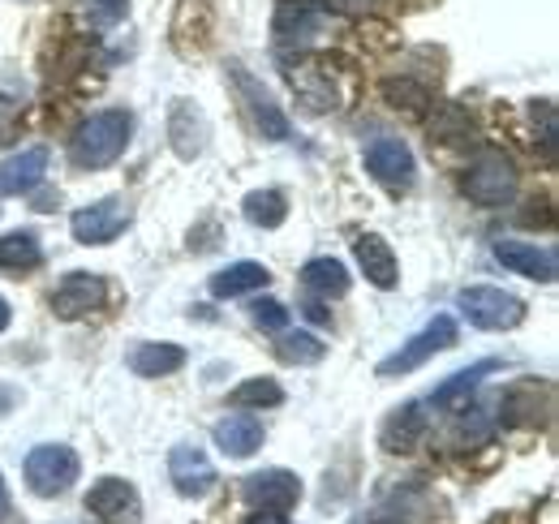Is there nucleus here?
Here are the masks:
<instances>
[{
	"mask_svg": "<svg viewBox=\"0 0 559 524\" xmlns=\"http://www.w3.org/2000/svg\"><path fill=\"white\" fill-rule=\"evenodd\" d=\"M13 508H9V490H4V477H0V521H9Z\"/></svg>",
	"mask_w": 559,
	"mask_h": 524,
	"instance_id": "72a5a7b5",
	"label": "nucleus"
},
{
	"mask_svg": "<svg viewBox=\"0 0 559 524\" xmlns=\"http://www.w3.org/2000/svg\"><path fill=\"white\" fill-rule=\"evenodd\" d=\"M452 344H456V319L435 314V319H430V323H426L409 344H401L392 357H383V361H379V379L409 374V370H418L421 361H430L435 353H443V348H452Z\"/></svg>",
	"mask_w": 559,
	"mask_h": 524,
	"instance_id": "20e7f679",
	"label": "nucleus"
},
{
	"mask_svg": "<svg viewBox=\"0 0 559 524\" xmlns=\"http://www.w3.org/2000/svg\"><path fill=\"white\" fill-rule=\"evenodd\" d=\"M168 477H173L177 495L199 499V495H207L211 486H215V464L203 456V448H194V443H177L173 456H168Z\"/></svg>",
	"mask_w": 559,
	"mask_h": 524,
	"instance_id": "ddd939ff",
	"label": "nucleus"
},
{
	"mask_svg": "<svg viewBox=\"0 0 559 524\" xmlns=\"http://www.w3.org/2000/svg\"><path fill=\"white\" fill-rule=\"evenodd\" d=\"M13 130H17V104L9 95H0V146L13 142Z\"/></svg>",
	"mask_w": 559,
	"mask_h": 524,
	"instance_id": "c756f323",
	"label": "nucleus"
},
{
	"mask_svg": "<svg viewBox=\"0 0 559 524\" xmlns=\"http://www.w3.org/2000/svg\"><path fill=\"white\" fill-rule=\"evenodd\" d=\"M495 262H503L512 275L538 279V284H556L559 259L551 246H534V241H495Z\"/></svg>",
	"mask_w": 559,
	"mask_h": 524,
	"instance_id": "9b49d317",
	"label": "nucleus"
},
{
	"mask_svg": "<svg viewBox=\"0 0 559 524\" xmlns=\"http://www.w3.org/2000/svg\"><path fill=\"white\" fill-rule=\"evenodd\" d=\"M461 314L483 331H512L525 323V301L503 293V288H490V284H474V288H461L456 297Z\"/></svg>",
	"mask_w": 559,
	"mask_h": 524,
	"instance_id": "f03ea898",
	"label": "nucleus"
},
{
	"mask_svg": "<svg viewBox=\"0 0 559 524\" xmlns=\"http://www.w3.org/2000/svg\"><path fill=\"white\" fill-rule=\"evenodd\" d=\"M301 284H306V293L332 301V297H345L349 293V271H345L341 259H314L301 266Z\"/></svg>",
	"mask_w": 559,
	"mask_h": 524,
	"instance_id": "4be33fe9",
	"label": "nucleus"
},
{
	"mask_svg": "<svg viewBox=\"0 0 559 524\" xmlns=\"http://www.w3.org/2000/svg\"><path fill=\"white\" fill-rule=\"evenodd\" d=\"M207 117L190 104V99H177L173 104V117H168V138H173V151L181 159H199L207 151Z\"/></svg>",
	"mask_w": 559,
	"mask_h": 524,
	"instance_id": "2eb2a0df",
	"label": "nucleus"
},
{
	"mask_svg": "<svg viewBox=\"0 0 559 524\" xmlns=\"http://www.w3.org/2000/svg\"><path fill=\"white\" fill-rule=\"evenodd\" d=\"M228 404L233 408H276V404H284V392H280L276 379H250V383L233 388Z\"/></svg>",
	"mask_w": 559,
	"mask_h": 524,
	"instance_id": "bb28decb",
	"label": "nucleus"
},
{
	"mask_svg": "<svg viewBox=\"0 0 559 524\" xmlns=\"http://www.w3.org/2000/svg\"><path fill=\"white\" fill-rule=\"evenodd\" d=\"M44 262V246L35 233H4L0 237V271L9 275H26Z\"/></svg>",
	"mask_w": 559,
	"mask_h": 524,
	"instance_id": "5701e85b",
	"label": "nucleus"
},
{
	"mask_svg": "<svg viewBox=\"0 0 559 524\" xmlns=\"http://www.w3.org/2000/svg\"><path fill=\"white\" fill-rule=\"evenodd\" d=\"M241 206H246V219L254 228H280L288 219V202L280 190H254V194H246Z\"/></svg>",
	"mask_w": 559,
	"mask_h": 524,
	"instance_id": "393cba45",
	"label": "nucleus"
},
{
	"mask_svg": "<svg viewBox=\"0 0 559 524\" xmlns=\"http://www.w3.org/2000/svg\"><path fill=\"white\" fill-rule=\"evenodd\" d=\"M276 353L280 361H288V366H314V361H323L328 344L319 335H310V331H288V335H280Z\"/></svg>",
	"mask_w": 559,
	"mask_h": 524,
	"instance_id": "a878e982",
	"label": "nucleus"
},
{
	"mask_svg": "<svg viewBox=\"0 0 559 524\" xmlns=\"http://www.w3.org/2000/svg\"><path fill=\"white\" fill-rule=\"evenodd\" d=\"M211 439H215V448H219L224 456L246 460L263 448V421L250 417V413H228L224 421H215Z\"/></svg>",
	"mask_w": 559,
	"mask_h": 524,
	"instance_id": "4468645a",
	"label": "nucleus"
},
{
	"mask_svg": "<svg viewBox=\"0 0 559 524\" xmlns=\"http://www.w3.org/2000/svg\"><path fill=\"white\" fill-rule=\"evenodd\" d=\"M246 524H284V516H280V512H267V516H263V512H254Z\"/></svg>",
	"mask_w": 559,
	"mask_h": 524,
	"instance_id": "473e14b6",
	"label": "nucleus"
},
{
	"mask_svg": "<svg viewBox=\"0 0 559 524\" xmlns=\"http://www.w3.org/2000/svg\"><path fill=\"white\" fill-rule=\"evenodd\" d=\"M241 495L254 512H293L301 499V481L288 468H263L241 481Z\"/></svg>",
	"mask_w": 559,
	"mask_h": 524,
	"instance_id": "9d476101",
	"label": "nucleus"
},
{
	"mask_svg": "<svg viewBox=\"0 0 559 524\" xmlns=\"http://www.w3.org/2000/svg\"><path fill=\"white\" fill-rule=\"evenodd\" d=\"M9 323H13V310H9V301H4V297H0V331L9 327Z\"/></svg>",
	"mask_w": 559,
	"mask_h": 524,
	"instance_id": "f704fd0d",
	"label": "nucleus"
},
{
	"mask_svg": "<svg viewBox=\"0 0 559 524\" xmlns=\"http://www.w3.org/2000/svg\"><path fill=\"white\" fill-rule=\"evenodd\" d=\"M353 254H357V266L366 271V279H370L374 288H396L401 266H396L392 246H388L379 233H361V237L353 241Z\"/></svg>",
	"mask_w": 559,
	"mask_h": 524,
	"instance_id": "f3484780",
	"label": "nucleus"
},
{
	"mask_svg": "<svg viewBox=\"0 0 559 524\" xmlns=\"http://www.w3.org/2000/svg\"><path fill=\"white\" fill-rule=\"evenodd\" d=\"M130 219H134V211H130L126 198H99V202L73 211V241H82V246H112L130 228Z\"/></svg>",
	"mask_w": 559,
	"mask_h": 524,
	"instance_id": "39448f33",
	"label": "nucleus"
},
{
	"mask_svg": "<svg viewBox=\"0 0 559 524\" xmlns=\"http://www.w3.org/2000/svg\"><path fill=\"white\" fill-rule=\"evenodd\" d=\"M228 78H233V86H237V95H241V104H246L254 130L263 133L267 142H284V138H288V117L280 112L272 91H267L250 69H241V66H228Z\"/></svg>",
	"mask_w": 559,
	"mask_h": 524,
	"instance_id": "0eeeda50",
	"label": "nucleus"
},
{
	"mask_svg": "<svg viewBox=\"0 0 559 524\" xmlns=\"http://www.w3.org/2000/svg\"><path fill=\"white\" fill-rule=\"evenodd\" d=\"M99 4V13L108 17V22H117V17H126V9H130V0H95Z\"/></svg>",
	"mask_w": 559,
	"mask_h": 524,
	"instance_id": "7c9ffc66",
	"label": "nucleus"
},
{
	"mask_svg": "<svg viewBox=\"0 0 559 524\" xmlns=\"http://www.w3.org/2000/svg\"><path fill=\"white\" fill-rule=\"evenodd\" d=\"M130 133H134V121H130V112H121V108H104V112L86 117L70 142L73 168H86V172L112 168V164L126 155Z\"/></svg>",
	"mask_w": 559,
	"mask_h": 524,
	"instance_id": "f257e3e1",
	"label": "nucleus"
},
{
	"mask_svg": "<svg viewBox=\"0 0 559 524\" xmlns=\"http://www.w3.org/2000/svg\"><path fill=\"white\" fill-rule=\"evenodd\" d=\"M465 194H469V202H478V206H503V202H512L516 198V168H512V159L499 155V151L478 155V164L465 172Z\"/></svg>",
	"mask_w": 559,
	"mask_h": 524,
	"instance_id": "423d86ee",
	"label": "nucleus"
},
{
	"mask_svg": "<svg viewBox=\"0 0 559 524\" xmlns=\"http://www.w3.org/2000/svg\"><path fill=\"white\" fill-rule=\"evenodd\" d=\"M332 13L314 0H297V4H284L276 13V44L288 48V44H306L310 35H319V26H328Z\"/></svg>",
	"mask_w": 559,
	"mask_h": 524,
	"instance_id": "dca6fc26",
	"label": "nucleus"
},
{
	"mask_svg": "<svg viewBox=\"0 0 559 524\" xmlns=\"http://www.w3.org/2000/svg\"><path fill=\"white\" fill-rule=\"evenodd\" d=\"M181 366H186V348L181 344H139L130 353V370L139 379H164V374H173Z\"/></svg>",
	"mask_w": 559,
	"mask_h": 524,
	"instance_id": "412c9836",
	"label": "nucleus"
},
{
	"mask_svg": "<svg viewBox=\"0 0 559 524\" xmlns=\"http://www.w3.org/2000/svg\"><path fill=\"white\" fill-rule=\"evenodd\" d=\"M250 319H254L263 331H284V327H288V310H284L280 301H272V297L254 301V306H250Z\"/></svg>",
	"mask_w": 559,
	"mask_h": 524,
	"instance_id": "cd10ccee",
	"label": "nucleus"
},
{
	"mask_svg": "<svg viewBox=\"0 0 559 524\" xmlns=\"http://www.w3.org/2000/svg\"><path fill=\"white\" fill-rule=\"evenodd\" d=\"M306 319H310V323H328L332 314H328V310H323L319 301H310V306H306Z\"/></svg>",
	"mask_w": 559,
	"mask_h": 524,
	"instance_id": "2f4dec72",
	"label": "nucleus"
},
{
	"mask_svg": "<svg viewBox=\"0 0 559 524\" xmlns=\"http://www.w3.org/2000/svg\"><path fill=\"white\" fill-rule=\"evenodd\" d=\"M366 172L379 181V186H388V190H409L414 186V151L401 142V138H392V133H379L370 146H366Z\"/></svg>",
	"mask_w": 559,
	"mask_h": 524,
	"instance_id": "6e6552de",
	"label": "nucleus"
},
{
	"mask_svg": "<svg viewBox=\"0 0 559 524\" xmlns=\"http://www.w3.org/2000/svg\"><path fill=\"white\" fill-rule=\"evenodd\" d=\"M104 297H108V288H104V279H99V275L73 271V275H66V279L57 284V293H52V314H57V319H82V314H95V310L104 306Z\"/></svg>",
	"mask_w": 559,
	"mask_h": 524,
	"instance_id": "f8f14e48",
	"label": "nucleus"
},
{
	"mask_svg": "<svg viewBox=\"0 0 559 524\" xmlns=\"http://www.w3.org/2000/svg\"><path fill=\"white\" fill-rule=\"evenodd\" d=\"M48 172V146H26L0 164V194H31Z\"/></svg>",
	"mask_w": 559,
	"mask_h": 524,
	"instance_id": "a211bd4d",
	"label": "nucleus"
},
{
	"mask_svg": "<svg viewBox=\"0 0 559 524\" xmlns=\"http://www.w3.org/2000/svg\"><path fill=\"white\" fill-rule=\"evenodd\" d=\"M78 473H82L78 452L66 448V443H39V448L26 456V486H31L39 499L66 495L73 481H78Z\"/></svg>",
	"mask_w": 559,
	"mask_h": 524,
	"instance_id": "7ed1b4c3",
	"label": "nucleus"
},
{
	"mask_svg": "<svg viewBox=\"0 0 559 524\" xmlns=\"http://www.w3.org/2000/svg\"><path fill=\"white\" fill-rule=\"evenodd\" d=\"M383 95L392 99V108H396L401 99H414V112H418L421 104H430V99H426V91L414 86V82H388V86H383Z\"/></svg>",
	"mask_w": 559,
	"mask_h": 524,
	"instance_id": "c85d7f7f",
	"label": "nucleus"
},
{
	"mask_svg": "<svg viewBox=\"0 0 559 524\" xmlns=\"http://www.w3.org/2000/svg\"><path fill=\"white\" fill-rule=\"evenodd\" d=\"M86 512L104 524H142V499L126 477H99L86 490Z\"/></svg>",
	"mask_w": 559,
	"mask_h": 524,
	"instance_id": "1a4fd4ad",
	"label": "nucleus"
},
{
	"mask_svg": "<svg viewBox=\"0 0 559 524\" xmlns=\"http://www.w3.org/2000/svg\"><path fill=\"white\" fill-rule=\"evenodd\" d=\"M267 284H272V271L263 262H233L211 275V297H241V293H254Z\"/></svg>",
	"mask_w": 559,
	"mask_h": 524,
	"instance_id": "aec40b11",
	"label": "nucleus"
},
{
	"mask_svg": "<svg viewBox=\"0 0 559 524\" xmlns=\"http://www.w3.org/2000/svg\"><path fill=\"white\" fill-rule=\"evenodd\" d=\"M426 413H421V404H405V408H396L392 417H388V426H383V452H414L421 439H426Z\"/></svg>",
	"mask_w": 559,
	"mask_h": 524,
	"instance_id": "6ab92c4d",
	"label": "nucleus"
},
{
	"mask_svg": "<svg viewBox=\"0 0 559 524\" xmlns=\"http://www.w3.org/2000/svg\"><path fill=\"white\" fill-rule=\"evenodd\" d=\"M499 370V361L495 357H487V361H478V366H469V370H456L448 383H439L435 388V395H430V404H439V408H448V404H456V400H465V395L474 392L487 374H495Z\"/></svg>",
	"mask_w": 559,
	"mask_h": 524,
	"instance_id": "b1692460",
	"label": "nucleus"
}]
</instances>
